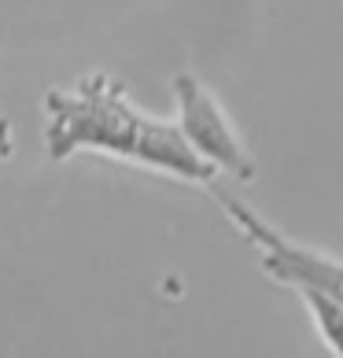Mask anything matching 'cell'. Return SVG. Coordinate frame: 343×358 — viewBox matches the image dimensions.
<instances>
[{
    "label": "cell",
    "mask_w": 343,
    "mask_h": 358,
    "mask_svg": "<svg viewBox=\"0 0 343 358\" xmlns=\"http://www.w3.org/2000/svg\"><path fill=\"white\" fill-rule=\"evenodd\" d=\"M41 108L45 148L56 163L78 152H96L196 185H214L221 174L192 148L177 122L140 111L126 85L108 71H89L71 89H48Z\"/></svg>",
    "instance_id": "1"
},
{
    "label": "cell",
    "mask_w": 343,
    "mask_h": 358,
    "mask_svg": "<svg viewBox=\"0 0 343 358\" xmlns=\"http://www.w3.org/2000/svg\"><path fill=\"white\" fill-rule=\"evenodd\" d=\"M214 196H218V203L226 207V215L233 218V225L244 233V241L258 251V266L270 281L288 285L295 292L321 288L333 299L343 303V262L340 259L325 255L318 248H302L295 241H288L281 229H273L266 218L255 215V210L247 203H240L236 196H226L218 189H214Z\"/></svg>",
    "instance_id": "2"
},
{
    "label": "cell",
    "mask_w": 343,
    "mask_h": 358,
    "mask_svg": "<svg viewBox=\"0 0 343 358\" xmlns=\"http://www.w3.org/2000/svg\"><path fill=\"white\" fill-rule=\"evenodd\" d=\"M174 100H177V126L189 137V144L200 152L210 166H218L221 174H229L236 181H251L255 163L247 155L236 126L229 122L226 108L214 100L196 74H177L174 78Z\"/></svg>",
    "instance_id": "3"
},
{
    "label": "cell",
    "mask_w": 343,
    "mask_h": 358,
    "mask_svg": "<svg viewBox=\"0 0 343 358\" xmlns=\"http://www.w3.org/2000/svg\"><path fill=\"white\" fill-rule=\"evenodd\" d=\"M299 299L310 307L314 325H318V336L325 340V348L333 351L336 358H343V303L333 299L321 288H302Z\"/></svg>",
    "instance_id": "4"
},
{
    "label": "cell",
    "mask_w": 343,
    "mask_h": 358,
    "mask_svg": "<svg viewBox=\"0 0 343 358\" xmlns=\"http://www.w3.org/2000/svg\"><path fill=\"white\" fill-rule=\"evenodd\" d=\"M15 155V129L4 115H0V163H8V159Z\"/></svg>",
    "instance_id": "5"
}]
</instances>
